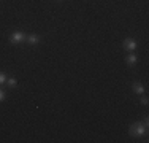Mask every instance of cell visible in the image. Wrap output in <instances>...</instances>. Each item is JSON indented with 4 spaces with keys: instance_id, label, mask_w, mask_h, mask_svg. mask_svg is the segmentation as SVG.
I'll use <instances>...</instances> for the list:
<instances>
[{
    "instance_id": "1",
    "label": "cell",
    "mask_w": 149,
    "mask_h": 143,
    "mask_svg": "<svg viewBox=\"0 0 149 143\" xmlns=\"http://www.w3.org/2000/svg\"><path fill=\"white\" fill-rule=\"evenodd\" d=\"M144 132H146V127H144V124H141V123H135L129 129V134L133 135V137H141Z\"/></svg>"
},
{
    "instance_id": "2",
    "label": "cell",
    "mask_w": 149,
    "mask_h": 143,
    "mask_svg": "<svg viewBox=\"0 0 149 143\" xmlns=\"http://www.w3.org/2000/svg\"><path fill=\"white\" fill-rule=\"evenodd\" d=\"M26 40V35L22 34V32H16V34H13L11 37H10V41L11 43H21Z\"/></svg>"
},
{
    "instance_id": "3",
    "label": "cell",
    "mask_w": 149,
    "mask_h": 143,
    "mask_svg": "<svg viewBox=\"0 0 149 143\" xmlns=\"http://www.w3.org/2000/svg\"><path fill=\"white\" fill-rule=\"evenodd\" d=\"M124 48H125L127 51H135L136 43H135V40H132V38H127V40L124 41Z\"/></svg>"
},
{
    "instance_id": "4",
    "label": "cell",
    "mask_w": 149,
    "mask_h": 143,
    "mask_svg": "<svg viewBox=\"0 0 149 143\" xmlns=\"http://www.w3.org/2000/svg\"><path fill=\"white\" fill-rule=\"evenodd\" d=\"M133 92L135 94H143L144 92V88L141 83H133Z\"/></svg>"
},
{
    "instance_id": "5",
    "label": "cell",
    "mask_w": 149,
    "mask_h": 143,
    "mask_svg": "<svg viewBox=\"0 0 149 143\" xmlns=\"http://www.w3.org/2000/svg\"><path fill=\"white\" fill-rule=\"evenodd\" d=\"M27 41L30 43V45H35V43H38L40 41V37H37V35H29V37L26 38Z\"/></svg>"
},
{
    "instance_id": "6",
    "label": "cell",
    "mask_w": 149,
    "mask_h": 143,
    "mask_svg": "<svg viewBox=\"0 0 149 143\" xmlns=\"http://www.w3.org/2000/svg\"><path fill=\"white\" fill-rule=\"evenodd\" d=\"M127 64H129V65H135V62H136V56L135 54H130V56H127Z\"/></svg>"
},
{
    "instance_id": "7",
    "label": "cell",
    "mask_w": 149,
    "mask_h": 143,
    "mask_svg": "<svg viewBox=\"0 0 149 143\" xmlns=\"http://www.w3.org/2000/svg\"><path fill=\"white\" fill-rule=\"evenodd\" d=\"M8 84L11 86V88H15V86H16V80H15V78H10V80H8Z\"/></svg>"
},
{
    "instance_id": "8",
    "label": "cell",
    "mask_w": 149,
    "mask_h": 143,
    "mask_svg": "<svg viewBox=\"0 0 149 143\" xmlns=\"http://www.w3.org/2000/svg\"><path fill=\"white\" fill-rule=\"evenodd\" d=\"M5 81H6L5 73H2V72H0V84H2V83H5Z\"/></svg>"
},
{
    "instance_id": "9",
    "label": "cell",
    "mask_w": 149,
    "mask_h": 143,
    "mask_svg": "<svg viewBox=\"0 0 149 143\" xmlns=\"http://www.w3.org/2000/svg\"><path fill=\"white\" fill-rule=\"evenodd\" d=\"M141 103H143V105H148V97H141Z\"/></svg>"
},
{
    "instance_id": "10",
    "label": "cell",
    "mask_w": 149,
    "mask_h": 143,
    "mask_svg": "<svg viewBox=\"0 0 149 143\" xmlns=\"http://www.w3.org/2000/svg\"><path fill=\"white\" fill-rule=\"evenodd\" d=\"M3 99H5V92H3L2 89H0V102H2Z\"/></svg>"
}]
</instances>
